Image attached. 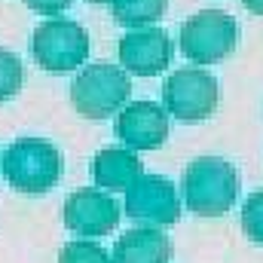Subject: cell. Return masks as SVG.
<instances>
[{
	"label": "cell",
	"mask_w": 263,
	"mask_h": 263,
	"mask_svg": "<svg viewBox=\"0 0 263 263\" xmlns=\"http://www.w3.org/2000/svg\"><path fill=\"white\" fill-rule=\"evenodd\" d=\"M3 178L18 193H49L62 178V153L40 138H22L0 156Z\"/></svg>",
	"instance_id": "obj_3"
},
{
	"label": "cell",
	"mask_w": 263,
	"mask_h": 263,
	"mask_svg": "<svg viewBox=\"0 0 263 263\" xmlns=\"http://www.w3.org/2000/svg\"><path fill=\"white\" fill-rule=\"evenodd\" d=\"M242 233L251 242L263 245V190L251 193L242 205Z\"/></svg>",
	"instance_id": "obj_16"
},
{
	"label": "cell",
	"mask_w": 263,
	"mask_h": 263,
	"mask_svg": "<svg viewBox=\"0 0 263 263\" xmlns=\"http://www.w3.org/2000/svg\"><path fill=\"white\" fill-rule=\"evenodd\" d=\"M92 175L104 193H126L144 175V162L129 147H104L92 162Z\"/></svg>",
	"instance_id": "obj_11"
},
{
	"label": "cell",
	"mask_w": 263,
	"mask_h": 263,
	"mask_svg": "<svg viewBox=\"0 0 263 263\" xmlns=\"http://www.w3.org/2000/svg\"><path fill=\"white\" fill-rule=\"evenodd\" d=\"M245 3V9H251L254 15H263V0H242Z\"/></svg>",
	"instance_id": "obj_18"
},
{
	"label": "cell",
	"mask_w": 263,
	"mask_h": 263,
	"mask_svg": "<svg viewBox=\"0 0 263 263\" xmlns=\"http://www.w3.org/2000/svg\"><path fill=\"white\" fill-rule=\"evenodd\" d=\"M123 214H129L132 220L153 223V227H172L181 217V196L168 178L141 175L126 190Z\"/></svg>",
	"instance_id": "obj_7"
},
{
	"label": "cell",
	"mask_w": 263,
	"mask_h": 263,
	"mask_svg": "<svg viewBox=\"0 0 263 263\" xmlns=\"http://www.w3.org/2000/svg\"><path fill=\"white\" fill-rule=\"evenodd\" d=\"M239 46V25L223 9H202L181 25V52L193 65H217Z\"/></svg>",
	"instance_id": "obj_4"
},
{
	"label": "cell",
	"mask_w": 263,
	"mask_h": 263,
	"mask_svg": "<svg viewBox=\"0 0 263 263\" xmlns=\"http://www.w3.org/2000/svg\"><path fill=\"white\" fill-rule=\"evenodd\" d=\"M59 263H114L107 248H101L92 239H73L59 251Z\"/></svg>",
	"instance_id": "obj_14"
},
{
	"label": "cell",
	"mask_w": 263,
	"mask_h": 263,
	"mask_svg": "<svg viewBox=\"0 0 263 263\" xmlns=\"http://www.w3.org/2000/svg\"><path fill=\"white\" fill-rule=\"evenodd\" d=\"M172 37L162 28H132L120 37V65L135 77H156L172 65Z\"/></svg>",
	"instance_id": "obj_9"
},
{
	"label": "cell",
	"mask_w": 263,
	"mask_h": 263,
	"mask_svg": "<svg viewBox=\"0 0 263 263\" xmlns=\"http://www.w3.org/2000/svg\"><path fill=\"white\" fill-rule=\"evenodd\" d=\"M117 135L129 150H156L168 141V110L156 101H129L117 114Z\"/></svg>",
	"instance_id": "obj_10"
},
{
	"label": "cell",
	"mask_w": 263,
	"mask_h": 263,
	"mask_svg": "<svg viewBox=\"0 0 263 263\" xmlns=\"http://www.w3.org/2000/svg\"><path fill=\"white\" fill-rule=\"evenodd\" d=\"M114 263H168L172 260V242L156 227H138L117 239Z\"/></svg>",
	"instance_id": "obj_12"
},
{
	"label": "cell",
	"mask_w": 263,
	"mask_h": 263,
	"mask_svg": "<svg viewBox=\"0 0 263 263\" xmlns=\"http://www.w3.org/2000/svg\"><path fill=\"white\" fill-rule=\"evenodd\" d=\"M86 3H92V6H104V3H110V0H86Z\"/></svg>",
	"instance_id": "obj_19"
},
{
	"label": "cell",
	"mask_w": 263,
	"mask_h": 263,
	"mask_svg": "<svg viewBox=\"0 0 263 263\" xmlns=\"http://www.w3.org/2000/svg\"><path fill=\"white\" fill-rule=\"evenodd\" d=\"M62 217H65V227L70 233L92 239V236L114 233L120 217H123V208L117 205L114 193H104L101 187H86V190H77L65 199Z\"/></svg>",
	"instance_id": "obj_8"
},
{
	"label": "cell",
	"mask_w": 263,
	"mask_h": 263,
	"mask_svg": "<svg viewBox=\"0 0 263 263\" xmlns=\"http://www.w3.org/2000/svg\"><path fill=\"white\" fill-rule=\"evenodd\" d=\"M132 80L120 65L95 62L86 65L70 83V104L86 120H107L126 107Z\"/></svg>",
	"instance_id": "obj_2"
},
{
	"label": "cell",
	"mask_w": 263,
	"mask_h": 263,
	"mask_svg": "<svg viewBox=\"0 0 263 263\" xmlns=\"http://www.w3.org/2000/svg\"><path fill=\"white\" fill-rule=\"evenodd\" d=\"M89 34L80 22L70 18H49L34 28L31 34V55L49 73H67L86 65L89 59Z\"/></svg>",
	"instance_id": "obj_5"
},
{
	"label": "cell",
	"mask_w": 263,
	"mask_h": 263,
	"mask_svg": "<svg viewBox=\"0 0 263 263\" xmlns=\"http://www.w3.org/2000/svg\"><path fill=\"white\" fill-rule=\"evenodd\" d=\"M110 15L123 25V28H147L153 22H159L168 9V0H110Z\"/></svg>",
	"instance_id": "obj_13"
},
{
	"label": "cell",
	"mask_w": 263,
	"mask_h": 263,
	"mask_svg": "<svg viewBox=\"0 0 263 263\" xmlns=\"http://www.w3.org/2000/svg\"><path fill=\"white\" fill-rule=\"evenodd\" d=\"M217 80L202 67H181L162 86V104L181 123H202L217 110Z\"/></svg>",
	"instance_id": "obj_6"
},
{
	"label": "cell",
	"mask_w": 263,
	"mask_h": 263,
	"mask_svg": "<svg viewBox=\"0 0 263 263\" xmlns=\"http://www.w3.org/2000/svg\"><path fill=\"white\" fill-rule=\"evenodd\" d=\"M22 80H25V67L18 62V55L0 46V101L15 98L22 89Z\"/></svg>",
	"instance_id": "obj_15"
},
{
	"label": "cell",
	"mask_w": 263,
	"mask_h": 263,
	"mask_svg": "<svg viewBox=\"0 0 263 263\" xmlns=\"http://www.w3.org/2000/svg\"><path fill=\"white\" fill-rule=\"evenodd\" d=\"M25 6L40 12V15H59V12L73 6V0H25Z\"/></svg>",
	"instance_id": "obj_17"
},
{
	"label": "cell",
	"mask_w": 263,
	"mask_h": 263,
	"mask_svg": "<svg viewBox=\"0 0 263 263\" xmlns=\"http://www.w3.org/2000/svg\"><path fill=\"white\" fill-rule=\"evenodd\" d=\"M242 190V178L223 156H196L181 175V199L199 217H223Z\"/></svg>",
	"instance_id": "obj_1"
}]
</instances>
